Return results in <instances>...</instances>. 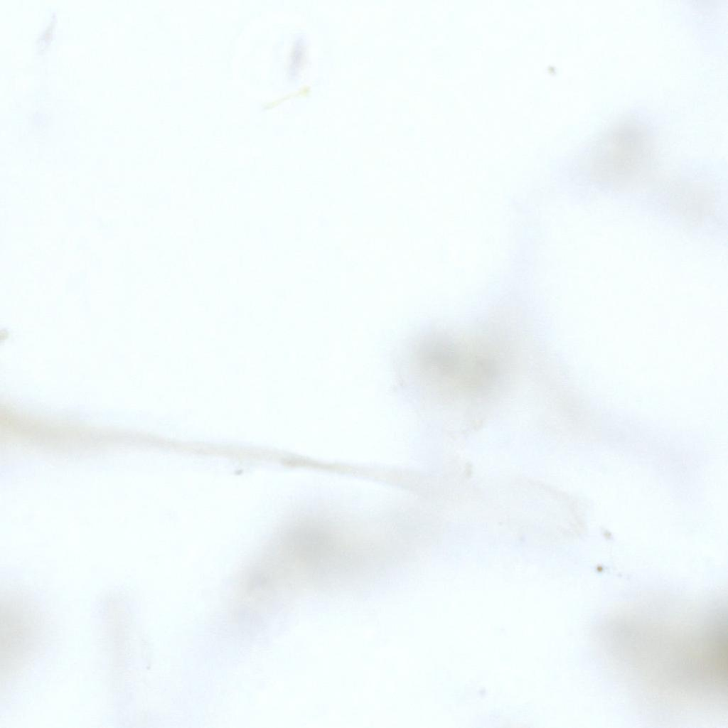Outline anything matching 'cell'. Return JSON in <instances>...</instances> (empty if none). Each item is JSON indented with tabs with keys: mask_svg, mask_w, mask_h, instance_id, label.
<instances>
[{
	"mask_svg": "<svg viewBox=\"0 0 728 728\" xmlns=\"http://www.w3.org/2000/svg\"><path fill=\"white\" fill-rule=\"evenodd\" d=\"M651 160V147L643 139L606 141L593 159L592 177L613 190H633L650 179Z\"/></svg>",
	"mask_w": 728,
	"mask_h": 728,
	"instance_id": "1",
	"label": "cell"
},
{
	"mask_svg": "<svg viewBox=\"0 0 728 728\" xmlns=\"http://www.w3.org/2000/svg\"><path fill=\"white\" fill-rule=\"evenodd\" d=\"M33 608L21 599L6 600L1 606V663L6 671L28 659L39 638L38 619Z\"/></svg>",
	"mask_w": 728,
	"mask_h": 728,
	"instance_id": "2",
	"label": "cell"
}]
</instances>
